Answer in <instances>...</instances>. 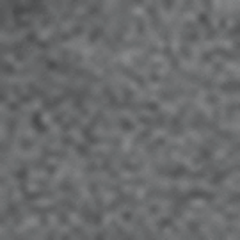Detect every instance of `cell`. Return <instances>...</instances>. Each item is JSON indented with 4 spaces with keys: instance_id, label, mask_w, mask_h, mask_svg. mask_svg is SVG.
<instances>
[{
    "instance_id": "6da1fadb",
    "label": "cell",
    "mask_w": 240,
    "mask_h": 240,
    "mask_svg": "<svg viewBox=\"0 0 240 240\" xmlns=\"http://www.w3.org/2000/svg\"><path fill=\"white\" fill-rule=\"evenodd\" d=\"M116 69H118L119 73H123V75L130 77V78L134 80V82H137V84H139L140 87H144V85H146V84H144V80L140 78V77L137 75V73H134L132 69H128V68H125V66H121V64H116Z\"/></svg>"
},
{
    "instance_id": "7a4b0ae2",
    "label": "cell",
    "mask_w": 240,
    "mask_h": 240,
    "mask_svg": "<svg viewBox=\"0 0 240 240\" xmlns=\"http://www.w3.org/2000/svg\"><path fill=\"white\" fill-rule=\"evenodd\" d=\"M190 198H201V199H214L215 196H214V194H210V192L199 190V189H194V190H190V194H189V199H190Z\"/></svg>"
},
{
    "instance_id": "3957f363",
    "label": "cell",
    "mask_w": 240,
    "mask_h": 240,
    "mask_svg": "<svg viewBox=\"0 0 240 240\" xmlns=\"http://www.w3.org/2000/svg\"><path fill=\"white\" fill-rule=\"evenodd\" d=\"M212 54L222 55V57H226V59H229V60H237V59H238V55H237L235 52H228V50H224V48H214V52H212Z\"/></svg>"
},
{
    "instance_id": "277c9868",
    "label": "cell",
    "mask_w": 240,
    "mask_h": 240,
    "mask_svg": "<svg viewBox=\"0 0 240 240\" xmlns=\"http://www.w3.org/2000/svg\"><path fill=\"white\" fill-rule=\"evenodd\" d=\"M235 169H237V165H233V167H229V169H226V171H222V173H217V174L214 176V180H212V183H214V185H217V183H220V181L224 180V178H226L228 174H231V173H233Z\"/></svg>"
},
{
    "instance_id": "5b68a950",
    "label": "cell",
    "mask_w": 240,
    "mask_h": 240,
    "mask_svg": "<svg viewBox=\"0 0 240 240\" xmlns=\"http://www.w3.org/2000/svg\"><path fill=\"white\" fill-rule=\"evenodd\" d=\"M64 98H66V96H59V98H54V100H46L45 101V109H46V110H54L55 107H59L60 103H62Z\"/></svg>"
},
{
    "instance_id": "8992f818",
    "label": "cell",
    "mask_w": 240,
    "mask_h": 240,
    "mask_svg": "<svg viewBox=\"0 0 240 240\" xmlns=\"http://www.w3.org/2000/svg\"><path fill=\"white\" fill-rule=\"evenodd\" d=\"M54 192L50 190H43V192H36V194H27V199H39V198H52Z\"/></svg>"
},
{
    "instance_id": "52a82bcc",
    "label": "cell",
    "mask_w": 240,
    "mask_h": 240,
    "mask_svg": "<svg viewBox=\"0 0 240 240\" xmlns=\"http://www.w3.org/2000/svg\"><path fill=\"white\" fill-rule=\"evenodd\" d=\"M32 126H34V128H36L39 134H43V132H45V126L41 125V121H39V114H34V116H32Z\"/></svg>"
},
{
    "instance_id": "ba28073f",
    "label": "cell",
    "mask_w": 240,
    "mask_h": 240,
    "mask_svg": "<svg viewBox=\"0 0 240 240\" xmlns=\"http://www.w3.org/2000/svg\"><path fill=\"white\" fill-rule=\"evenodd\" d=\"M220 89H222V91H237V89H238V82L235 80V82H228V84H222V85H220Z\"/></svg>"
},
{
    "instance_id": "9c48e42d",
    "label": "cell",
    "mask_w": 240,
    "mask_h": 240,
    "mask_svg": "<svg viewBox=\"0 0 240 240\" xmlns=\"http://www.w3.org/2000/svg\"><path fill=\"white\" fill-rule=\"evenodd\" d=\"M101 34H103V29L96 27L94 30H91V34H89V41H96V39H98V36H101Z\"/></svg>"
},
{
    "instance_id": "30bf717a",
    "label": "cell",
    "mask_w": 240,
    "mask_h": 240,
    "mask_svg": "<svg viewBox=\"0 0 240 240\" xmlns=\"http://www.w3.org/2000/svg\"><path fill=\"white\" fill-rule=\"evenodd\" d=\"M189 229H190V233H194V237H198V238L203 237L199 233V229H198V222H189Z\"/></svg>"
},
{
    "instance_id": "8fae6325",
    "label": "cell",
    "mask_w": 240,
    "mask_h": 240,
    "mask_svg": "<svg viewBox=\"0 0 240 240\" xmlns=\"http://www.w3.org/2000/svg\"><path fill=\"white\" fill-rule=\"evenodd\" d=\"M149 135H151V132H149V130H146V132H142V134H140L139 137H137V139L134 140V146H137L139 142H142V140H146V139H148V137H149Z\"/></svg>"
},
{
    "instance_id": "7c38bea8",
    "label": "cell",
    "mask_w": 240,
    "mask_h": 240,
    "mask_svg": "<svg viewBox=\"0 0 240 240\" xmlns=\"http://www.w3.org/2000/svg\"><path fill=\"white\" fill-rule=\"evenodd\" d=\"M20 148H21V149H30V148H32V140L20 139Z\"/></svg>"
},
{
    "instance_id": "4fadbf2b",
    "label": "cell",
    "mask_w": 240,
    "mask_h": 240,
    "mask_svg": "<svg viewBox=\"0 0 240 240\" xmlns=\"http://www.w3.org/2000/svg\"><path fill=\"white\" fill-rule=\"evenodd\" d=\"M29 89L32 91V94H34V96H45V91H41V89H38V87H36L34 84H30V85H29Z\"/></svg>"
},
{
    "instance_id": "5bb4252c",
    "label": "cell",
    "mask_w": 240,
    "mask_h": 240,
    "mask_svg": "<svg viewBox=\"0 0 240 240\" xmlns=\"http://www.w3.org/2000/svg\"><path fill=\"white\" fill-rule=\"evenodd\" d=\"M237 109H238V103H231V105L228 107V118H229V119L233 118V112H237Z\"/></svg>"
},
{
    "instance_id": "9a60e30c",
    "label": "cell",
    "mask_w": 240,
    "mask_h": 240,
    "mask_svg": "<svg viewBox=\"0 0 240 240\" xmlns=\"http://www.w3.org/2000/svg\"><path fill=\"white\" fill-rule=\"evenodd\" d=\"M77 151H78L80 155H84V157H89V151H87V148H85V146H82V144H77Z\"/></svg>"
},
{
    "instance_id": "2e32d148",
    "label": "cell",
    "mask_w": 240,
    "mask_h": 240,
    "mask_svg": "<svg viewBox=\"0 0 240 240\" xmlns=\"http://www.w3.org/2000/svg\"><path fill=\"white\" fill-rule=\"evenodd\" d=\"M169 224H171V219H169V217H165V219H160L158 228H160V229H164V228H165V226H169Z\"/></svg>"
},
{
    "instance_id": "e0dca14e",
    "label": "cell",
    "mask_w": 240,
    "mask_h": 240,
    "mask_svg": "<svg viewBox=\"0 0 240 240\" xmlns=\"http://www.w3.org/2000/svg\"><path fill=\"white\" fill-rule=\"evenodd\" d=\"M237 34H238V25H235V27H233V29H231V30L226 34V38H235Z\"/></svg>"
},
{
    "instance_id": "ac0fdd59",
    "label": "cell",
    "mask_w": 240,
    "mask_h": 240,
    "mask_svg": "<svg viewBox=\"0 0 240 240\" xmlns=\"http://www.w3.org/2000/svg\"><path fill=\"white\" fill-rule=\"evenodd\" d=\"M135 21H137V29H139V34H144V23H142V20H140V18H135Z\"/></svg>"
},
{
    "instance_id": "d6986e66",
    "label": "cell",
    "mask_w": 240,
    "mask_h": 240,
    "mask_svg": "<svg viewBox=\"0 0 240 240\" xmlns=\"http://www.w3.org/2000/svg\"><path fill=\"white\" fill-rule=\"evenodd\" d=\"M206 101H208V103H214V105H217V103H219L217 96H214V94H208V96H206Z\"/></svg>"
},
{
    "instance_id": "ffe728a7",
    "label": "cell",
    "mask_w": 240,
    "mask_h": 240,
    "mask_svg": "<svg viewBox=\"0 0 240 240\" xmlns=\"http://www.w3.org/2000/svg\"><path fill=\"white\" fill-rule=\"evenodd\" d=\"M2 69H4L5 73H13V71H14V69H13V66H9L7 62H4V64H2Z\"/></svg>"
},
{
    "instance_id": "44dd1931",
    "label": "cell",
    "mask_w": 240,
    "mask_h": 240,
    "mask_svg": "<svg viewBox=\"0 0 240 240\" xmlns=\"http://www.w3.org/2000/svg\"><path fill=\"white\" fill-rule=\"evenodd\" d=\"M59 222L60 224H68V222H69V220H68V215H66V214H60L59 215Z\"/></svg>"
},
{
    "instance_id": "7402d4cb",
    "label": "cell",
    "mask_w": 240,
    "mask_h": 240,
    "mask_svg": "<svg viewBox=\"0 0 240 240\" xmlns=\"http://www.w3.org/2000/svg\"><path fill=\"white\" fill-rule=\"evenodd\" d=\"M123 91H125V96H126V98H132V96H134V93H132L128 87H125V85H123Z\"/></svg>"
},
{
    "instance_id": "603a6c76",
    "label": "cell",
    "mask_w": 240,
    "mask_h": 240,
    "mask_svg": "<svg viewBox=\"0 0 240 240\" xmlns=\"http://www.w3.org/2000/svg\"><path fill=\"white\" fill-rule=\"evenodd\" d=\"M16 176H18V180H20V181H23V180H25V171L21 169V171L18 173V174H16Z\"/></svg>"
},
{
    "instance_id": "cb8c5ba5",
    "label": "cell",
    "mask_w": 240,
    "mask_h": 240,
    "mask_svg": "<svg viewBox=\"0 0 240 240\" xmlns=\"http://www.w3.org/2000/svg\"><path fill=\"white\" fill-rule=\"evenodd\" d=\"M238 201V194H235V196H231L229 199H228V203H237Z\"/></svg>"
},
{
    "instance_id": "d4e9b609",
    "label": "cell",
    "mask_w": 240,
    "mask_h": 240,
    "mask_svg": "<svg viewBox=\"0 0 240 240\" xmlns=\"http://www.w3.org/2000/svg\"><path fill=\"white\" fill-rule=\"evenodd\" d=\"M164 5H165V9H167V11H171V9H173V4H171V2H165Z\"/></svg>"
},
{
    "instance_id": "484cf974",
    "label": "cell",
    "mask_w": 240,
    "mask_h": 240,
    "mask_svg": "<svg viewBox=\"0 0 240 240\" xmlns=\"http://www.w3.org/2000/svg\"><path fill=\"white\" fill-rule=\"evenodd\" d=\"M151 80H153V82H158V77H157V75H155V73H153V75H151Z\"/></svg>"
}]
</instances>
